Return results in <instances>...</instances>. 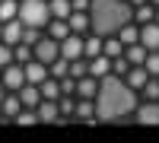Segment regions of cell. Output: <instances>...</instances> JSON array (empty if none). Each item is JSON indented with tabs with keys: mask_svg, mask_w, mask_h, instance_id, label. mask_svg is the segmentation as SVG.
<instances>
[{
	"mask_svg": "<svg viewBox=\"0 0 159 143\" xmlns=\"http://www.w3.org/2000/svg\"><path fill=\"white\" fill-rule=\"evenodd\" d=\"M92 102H96V118L99 121H121L137 108V89H130L124 83V76L108 73V76L99 80V89H96Z\"/></svg>",
	"mask_w": 159,
	"mask_h": 143,
	"instance_id": "1",
	"label": "cell"
},
{
	"mask_svg": "<svg viewBox=\"0 0 159 143\" xmlns=\"http://www.w3.org/2000/svg\"><path fill=\"white\" fill-rule=\"evenodd\" d=\"M89 32L115 35L124 22H134V7L127 0H89Z\"/></svg>",
	"mask_w": 159,
	"mask_h": 143,
	"instance_id": "2",
	"label": "cell"
},
{
	"mask_svg": "<svg viewBox=\"0 0 159 143\" xmlns=\"http://www.w3.org/2000/svg\"><path fill=\"white\" fill-rule=\"evenodd\" d=\"M22 25H35V29H45L48 19H51V10H48V0H19V16Z\"/></svg>",
	"mask_w": 159,
	"mask_h": 143,
	"instance_id": "3",
	"label": "cell"
},
{
	"mask_svg": "<svg viewBox=\"0 0 159 143\" xmlns=\"http://www.w3.org/2000/svg\"><path fill=\"white\" fill-rule=\"evenodd\" d=\"M32 57H35V60H42V64H51L54 57H61V48H57V42H54L51 35L42 32V38L32 45Z\"/></svg>",
	"mask_w": 159,
	"mask_h": 143,
	"instance_id": "4",
	"label": "cell"
},
{
	"mask_svg": "<svg viewBox=\"0 0 159 143\" xmlns=\"http://www.w3.org/2000/svg\"><path fill=\"white\" fill-rule=\"evenodd\" d=\"M0 83H3L7 92H16V89L25 83V70H22V64H16V60L7 64V67H3V76H0Z\"/></svg>",
	"mask_w": 159,
	"mask_h": 143,
	"instance_id": "5",
	"label": "cell"
},
{
	"mask_svg": "<svg viewBox=\"0 0 159 143\" xmlns=\"http://www.w3.org/2000/svg\"><path fill=\"white\" fill-rule=\"evenodd\" d=\"M57 48H61V57H67V60L83 57V35H76V32L64 35L61 42H57Z\"/></svg>",
	"mask_w": 159,
	"mask_h": 143,
	"instance_id": "6",
	"label": "cell"
},
{
	"mask_svg": "<svg viewBox=\"0 0 159 143\" xmlns=\"http://www.w3.org/2000/svg\"><path fill=\"white\" fill-rule=\"evenodd\" d=\"M140 45L147 51H159V22H143L140 25Z\"/></svg>",
	"mask_w": 159,
	"mask_h": 143,
	"instance_id": "7",
	"label": "cell"
},
{
	"mask_svg": "<svg viewBox=\"0 0 159 143\" xmlns=\"http://www.w3.org/2000/svg\"><path fill=\"white\" fill-rule=\"evenodd\" d=\"M134 114H137V124H147V127L159 124V102H143L134 108Z\"/></svg>",
	"mask_w": 159,
	"mask_h": 143,
	"instance_id": "8",
	"label": "cell"
},
{
	"mask_svg": "<svg viewBox=\"0 0 159 143\" xmlns=\"http://www.w3.org/2000/svg\"><path fill=\"white\" fill-rule=\"evenodd\" d=\"M22 70H25V83H35V86L42 83L45 76H51V73H48V64L35 60V57H32V60H25V64H22Z\"/></svg>",
	"mask_w": 159,
	"mask_h": 143,
	"instance_id": "9",
	"label": "cell"
},
{
	"mask_svg": "<svg viewBox=\"0 0 159 143\" xmlns=\"http://www.w3.org/2000/svg\"><path fill=\"white\" fill-rule=\"evenodd\" d=\"M35 111H38V124H54L57 118H61V111H57V102L54 99H42L35 105Z\"/></svg>",
	"mask_w": 159,
	"mask_h": 143,
	"instance_id": "10",
	"label": "cell"
},
{
	"mask_svg": "<svg viewBox=\"0 0 159 143\" xmlns=\"http://www.w3.org/2000/svg\"><path fill=\"white\" fill-rule=\"evenodd\" d=\"M73 118L83 121V124H96V121H99V118H96V102H92V99H80L76 108H73Z\"/></svg>",
	"mask_w": 159,
	"mask_h": 143,
	"instance_id": "11",
	"label": "cell"
},
{
	"mask_svg": "<svg viewBox=\"0 0 159 143\" xmlns=\"http://www.w3.org/2000/svg\"><path fill=\"white\" fill-rule=\"evenodd\" d=\"M19 108H22L19 96H16V92H3V102H0V118H3V121H13V118L19 114Z\"/></svg>",
	"mask_w": 159,
	"mask_h": 143,
	"instance_id": "12",
	"label": "cell"
},
{
	"mask_svg": "<svg viewBox=\"0 0 159 143\" xmlns=\"http://www.w3.org/2000/svg\"><path fill=\"white\" fill-rule=\"evenodd\" d=\"M111 73V57L108 54H96L89 57V76H96V80H102V76Z\"/></svg>",
	"mask_w": 159,
	"mask_h": 143,
	"instance_id": "13",
	"label": "cell"
},
{
	"mask_svg": "<svg viewBox=\"0 0 159 143\" xmlns=\"http://www.w3.org/2000/svg\"><path fill=\"white\" fill-rule=\"evenodd\" d=\"M147 80H150V73H147V67H143V64H137V67H130V70L124 73V83H127L130 89H137V92L143 89V83H147Z\"/></svg>",
	"mask_w": 159,
	"mask_h": 143,
	"instance_id": "14",
	"label": "cell"
},
{
	"mask_svg": "<svg viewBox=\"0 0 159 143\" xmlns=\"http://www.w3.org/2000/svg\"><path fill=\"white\" fill-rule=\"evenodd\" d=\"M96 89H99V80H96V76H80V80H76V96L80 99H96Z\"/></svg>",
	"mask_w": 159,
	"mask_h": 143,
	"instance_id": "15",
	"label": "cell"
},
{
	"mask_svg": "<svg viewBox=\"0 0 159 143\" xmlns=\"http://www.w3.org/2000/svg\"><path fill=\"white\" fill-rule=\"evenodd\" d=\"M67 25H70V32H76V35L89 32V13H80V10H70V16H67Z\"/></svg>",
	"mask_w": 159,
	"mask_h": 143,
	"instance_id": "16",
	"label": "cell"
},
{
	"mask_svg": "<svg viewBox=\"0 0 159 143\" xmlns=\"http://www.w3.org/2000/svg\"><path fill=\"white\" fill-rule=\"evenodd\" d=\"M45 35H51L54 42H61L64 35H70V25H67V19H48V25H45Z\"/></svg>",
	"mask_w": 159,
	"mask_h": 143,
	"instance_id": "17",
	"label": "cell"
},
{
	"mask_svg": "<svg viewBox=\"0 0 159 143\" xmlns=\"http://www.w3.org/2000/svg\"><path fill=\"white\" fill-rule=\"evenodd\" d=\"M124 57H127V64H130V67H137V64H143V60H147V48H143L140 42L124 45Z\"/></svg>",
	"mask_w": 159,
	"mask_h": 143,
	"instance_id": "18",
	"label": "cell"
},
{
	"mask_svg": "<svg viewBox=\"0 0 159 143\" xmlns=\"http://www.w3.org/2000/svg\"><path fill=\"white\" fill-rule=\"evenodd\" d=\"M118 38H121V45H134V42H140V25H134V22H124L121 29L115 32Z\"/></svg>",
	"mask_w": 159,
	"mask_h": 143,
	"instance_id": "19",
	"label": "cell"
},
{
	"mask_svg": "<svg viewBox=\"0 0 159 143\" xmlns=\"http://www.w3.org/2000/svg\"><path fill=\"white\" fill-rule=\"evenodd\" d=\"M19 38H22V22H19V19L3 22V42H7V45H16Z\"/></svg>",
	"mask_w": 159,
	"mask_h": 143,
	"instance_id": "20",
	"label": "cell"
},
{
	"mask_svg": "<svg viewBox=\"0 0 159 143\" xmlns=\"http://www.w3.org/2000/svg\"><path fill=\"white\" fill-rule=\"evenodd\" d=\"M153 19H156V7L150 3V0H147V3H140V7H134V22H137V25L153 22Z\"/></svg>",
	"mask_w": 159,
	"mask_h": 143,
	"instance_id": "21",
	"label": "cell"
},
{
	"mask_svg": "<svg viewBox=\"0 0 159 143\" xmlns=\"http://www.w3.org/2000/svg\"><path fill=\"white\" fill-rule=\"evenodd\" d=\"M96 54H102V35L92 32L89 38H83V57H96Z\"/></svg>",
	"mask_w": 159,
	"mask_h": 143,
	"instance_id": "22",
	"label": "cell"
},
{
	"mask_svg": "<svg viewBox=\"0 0 159 143\" xmlns=\"http://www.w3.org/2000/svg\"><path fill=\"white\" fill-rule=\"evenodd\" d=\"M51 19H67L70 16V0H48Z\"/></svg>",
	"mask_w": 159,
	"mask_h": 143,
	"instance_id": "23",
	"label": "cell"
},
{
	"mask_svg": "<svg viewBox=\"0 0 159 143\" xmlns=\"http://www.w3.org/2000/svg\"><path fill=\"white\" fill-rule=\"evenodd\" d=\"M19 16V0H0V22H10Z\"/></svg>",
	"mask_w": 159,
	"mask_h": 143,
	"instance_id": "24",
	"label": "cell"
},
{
	"mask_svg": "<svg viewBox=\"0 0 159 143\" xmlns=\"http://www.w3.org/2000/svg\"><path fill=\"white\" fill-rule=\"evenodd\" d=\"M13 121H16L19 127H32V124H38V111L35 108H19V114Z\"/></svg>",
	"mask_w": 159,
	"mask_h": 143,
	"instance_id": "25",
	"label": "cell"
},
{
	"mask_svg": "<svg viewBox=\"0 0 159 143\" xmlns=\"http://www.w3.org/2000/svg\"><path fill=\"white\" fill-rule=\"evenodd\" d=\"M13 60H16V64L32 60V45H22V42H16V45H13Z\"/></svg>",
	"mask_w": 159,
	"mask_h": 143,
	"instance_id": "26",
	"label": "cell"
},
{
	"mask_svg": "<svg viewBox=\"0 0 159 143\" xmlns=\"http://www.w3.org/2000/svg\"><path fill=\"white\" fill-rule=\"evenodd\" d=\"M140 92L147 96V102H159V76H156V80L150 76V80L143 83V89H140Z\"/></svg>",
	"mask_w": 159,
	"mask_h": 143,
	"instance_id": "27",
	"label": "cell"
},
{
	"mask_svg": "<svg viewBox=\"0 0 159 143\" xmlns=\"http://www.w3.org/2000/svg\"><path fill=\"white\" fill-rule=\"evenodd\" d=\"M150 76H159V51H147V60H143Z\"/></svg>",
	"mask_w": 159,
	"mask_h": 143,
	"instance_id": "28",
	"label": "cell"
},
{
	"mask_svg": "<svg viewBox=\"0 0 159 143\" xmlns=\"http://www.w3.org/2000/svg\"><path fill=\"white\" fill-rule=\"evenodd\" d=\"M7 64H13V45H7V42H0V70H3Z\"/></svg>",
	"mask_w": 159,
	"mask_h": 143,
	"instance_id": "29",
	"label": "cell"
},
{
	"mask_svg": "<svg viewBox=\"0 0 159 143\" xmlns=\"http://www.w3.org/2000/svg\"><path fill=\"white\" fill-rule=\"evenodd\" d=\"M70 10H80V13H86V10H89V0H70Z\"/></svg>",
	"mask_w": 159,
	"mask_h": 143,
	"instance_id": "30",
	"label": "cell"
},
{
	"mask_svg": "<svg viewBox=\"0 0 159 143\" xmlns=\"http://www.w3.org/2000/svg\"><path fill=\"white\" fill-rule=\"evenodd\" d=\"M127 3H130V7H140V3H147V0H127Z\"/></svg>",
	"mask_w": 159,
	"mask_h": 143,
	"instance_id": "31",
	"label": "cell"
},
{
	"mask_svg": "<svg viewBox=\"0 0 159 143\" xmlns=\"http://www.w3.org/2000/svg\"><path fill=\"white\" fill-rule=\"evenodd\" d=\"M3 92H7V89H3V83H0V102H3Z\"/></svg>",
	"mask_w": 159,
	"mask_h": 143,
	"instance_id": "32",
	"label": "cell"
},
{
	"mask_svg": "<svg viewBox=\"0 0 159 143\" xmlns=\"http://www.w3.org/2000/svg\"><path fill=\"white\" fill-rule=\"evenodd\" d=\"M0 42H3V22H0Z\"/></svg>",
	"mask_w": 159,
	"mask_h": 143,
	"instance_id": "33",
	"label": "cell"
},
{
	"mask_svg": "<svg viewBox=\"0 0 159 143\" xmlns=\"http://www.w3.org/2000/svg\"><path fill=\"white\" fill-rule=\"evenodd\" d=\"M150 3H153V7H159V0H150Z\"/></svg>",
	"mask_w": 159,
	"mask_h": 143,
	"instance_id": "34",
	"label": "cell"
},
{
	"mask_svg": "<svg viewBox=\"0 0 159 143\" xmlns=\"http://www.w3.org/2000/svg\"><path fill=\"white\" fill-rule=\"evenodd\" d=\"M156 22H159V7H156Z\"/></svg>",
	"mask_w": 159,
	"mask_h": 143,
	"instance_id": "35",
	"label": "cell"
}]
</instances>
